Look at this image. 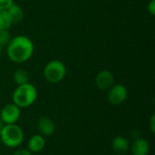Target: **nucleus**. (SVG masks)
<instances>
[{
	"label": "nucleus",
	"instance_id": "f257e3e1",
	"mask_svg": "<svg viewBox=\"0 0 155 155\" xmlns=\"http://www.w3.org/2000/svg\"><path fill=\"white\" fill-rule=\"evenodd\" d=\"M35 51L33 41L25 35H16L12 37L6 45V54L8 59L15 64H23L30 60Z\"/></svg>",
	"mask_w": 155,
	"mask_h": 155
},
{
	"label": "nucleus",
	"instance_id": "f03ea898",
	"mask_svg": "<svg viewBox=\"0 0 155 155\" xmlns=\"http://www.w3.org/2000/svg\"><path fill=\"white\" fill-rule=\"evenodd\" d=\"M37 90L35 86L29 82L21 85H17L15 89L12 99L13 103L19 108H27L34 104L37 99Z\"/></svg>",
	"mask_w": 155,
	"mask_h": 155
},
{
	"label": "nucleus",
	"instance_id": "7ed1b4c3",
	"mask_svg": "<svg viewBox=\"0 0 155 155\" xmlns=\"http://www.w3.org/2000/svg\"><path fill=\"white\" fill-rule=\"evenodd\" d=\"M24 140V132L16 124H5L0 133V141L9 148L19 146Z\"/></svg>",
	"mask_w": 155,
	"mask_h": 155
},
{
	"label": "nucleus",
	"instance_id": "20e7f679",
	"mask_svg": "<svg viewBox=\"0 0 155 155\" xmlns=\"http://www.w3.org/2000/svg\"><path fill=\"white\" fill-rule=\"evenodd\" d=\"M43 74L48 83L58 84L65 77L66 67L60 60H52L45 65Z\"/></svg>",
	"mask_w": 155,
	"mask_h": 155
},
{
	"label": "nucleus",
	"instance_id": "39448f33",
	"mask_svg": "<svg viewBox=\"0 0 155 155\" xmlns=\"http://www.w3.org/2000/svg\"><path fill=\"white\" fill-rule=\"evenodd\" d=\"M127 96H128L127 88L122 84H114L108 90L107 99L110 104L116 106L124 103L125 100L127 99Z\"/></svg>",
	"mask_w": 155,
	"mask_h": 155
},
{
	"label": "nucleus",
	"instance_id": "423d86ee",
	"mask_svg": "<svg viewBox=\"0 0 155 155\" xmlns=\"http://www.w3.org/2000/svg\"><path fill=\"white\" fill-rule=\"evenodd\" d=\"M21 108L14 103L5 104L0 112V119L5 124H14L21 116Z\"/></svg>",
	"mask_w": 155,
	"mask_h": 155
},
{
	"label": "nucleus",
	"instance_id": "0eeeda50",
	"mask_svg": "<svg viewBox=\"0 0 155 155\" xmlns=\"http://www.w3.org/2000/svg\"><path fill=\"white\" fill-rule=\"evenodd\" d=\"M114 83V77L111 71L102 70L100 71L95 77V85L98 89L102 91L109 90Z\"/></svg>",
	"mask_w": 155,
	"mask_h": 155
},
{
	"label": "nucleus",
	"instance_id": "6e6552de",
	"mask_svg": "<svg viewBox=\"0 0 155 155\" xmlns=\"http://www.w3.org/2000/svg\"><path fill=\"white\" fill-rule=\"evenodd\" d=\"M38 130L41 134V135H43L44 137H48L51 136L55 130V125L54 123L53 122V120L47 116H42L39 120H38Z\"/></svg>",
	"mask_w": 155,
	"mask_h": 155
},
{
	"label": "nucleus",
	"instance_id": "1a4fd4ad",
	"mask_svg": "<svg viewBox=\"0 0 155 155\" xmlns=\"http://www.w3.org/2000/svg\"><path fill=\"white\" fill-rule=\"evenodd\" d=\"M131 151L133 155H148L150 152V144L144 138H137L134 140Z\"/></svg>",
	"mask_w": 155,
	"mask_h": 155
},
{
	"label": "nucleus",
	"instance_id": "9d476101",
	"mask_svg": "<svg viewBox=\"0 0 155 155\" xmlns=\"http://www.w3.org/2000/svg\"><path fill=\"white\" fill-rule=\"evenodd\" d=\"M45 146V139L41 134H35L32 136L27 143L28 150L31 153H39L44 150Z\"/></svg>",
	"mask_w": 155,
	"mask_h": 155
},
{
	"label": "nucleus",
	"instance_id": "9b49d317",
	"mask_svg": "<svg viewBox=\"0 0 155 155\" xmlns=\"http://www.w3.org/2000/svg\"><path fill=\"white\" fill-rule=\"evenodd\" d=\"M112 148L113 150L119 153V154H124L127 153L130 149V144L128 140L121 135H118L114 137L112 141Z\"/></svg>",
	"mask_w": 155,
	"mask_h": 155
},
{
	"label": "nucleus",
	"instance_id": "f8f14e48",
	"mask_svg": "<svg viewBox=\"0 0 155 155\" xmlns=\"http://www.w3.org/2000/svg\"><path fill=\"white\" fill-rule=\"evenodd\" d=\"M6 13L11 20L12 25H16L19 24L23 18H24V11L21 8L20 5H15V3L13 5H11L6 10Z\"/></svg>",
	"mask_w": 155,
	"mask_h": 155
},
{
	"label": "nucleus",
	"instance_id": "ddd939ff",
	"mask_svg": "<svg viewBox=\"0 0 155 155\" xmlns=\"http://www.w3.org/2000/svg\"><path fill=\"white\" fill-rule=\"evenodd\" d=\"M13 79L16 85H21L29 82V74L25 69H17L14 73Z\"/></svg>",
	"mask_w": 155,
	"mask_h": 155
},
{
	"label": "nucleus",
	"instance_id": "4468645a",
	"mask_svg": "<svg viewBox=\"0 0 155 155\" xmlns=\"http://www.w3.org/2000/svg\"><path fill=\"white\" fill-rule=\"evenodd\" d=\"M11 20L5 10H0V30H8L12 26Z\"/></svg>",
	"mask_w": 155,
	"mask_h": 155
},
{
	"label": "nucleus",
	"instance_id": "2eb2a0df",
	"mask_svg": "<svg viewBox=\"0 0 155 155\" xmlns=\"http://www.w3.org/2000/svg\"><path fill=\"white\" fill-rule=\"evenodd\" d=\"M11 35L8 30H0V45L6 46L11 40Z\"/></svg>",
	"mask_w": 155,
	"mask_h": 155
},
{
	"label": "nucleus",
	"instance_id": "dca6fc26",
	"mask_svg": "<svg viewBox=\"0 0 155 155\" xmlns=\"http://www.w3.org/2000/svg\"><path fill=\"white\" fill-rule=\"evenodd\" d=\"M13 4L14 0H0V10H6Z\"/></svg>",
	"mask_w": 155,
	"mask_h": 155
},
{
	"label": "nucleus",
	"instance_id": "f3484780",
	"mask_svg": "<svg viewBox=\"0 0 155 155\" xmlns=\"http://www.w3.org/2000/svg\"><path fill=\"white\" fill-rule=\"evenodd\" d=\"M147 10L149 12V14L151 15H155V0H151L148 5H147Z\"/></svg>",
	"mask_w": 155,
	"mask_h": 155
},
{
	"label": "nucleus",
	"instance_id": "a211bd4d",
	"mask_svg": "<svg viewBox=\"0 0 155 155\" xmlns=\"http://www.w3.org/2000/svg\"><path fill=\"white\" fill-rule=\"evenodd\" d=\"M13 155H32V153L29 150H25V149H20L17 150L14 153Z\"/></svg>",
	"mask_w": 155,
	"mask_h": 155
},
{
	"label": "nucleus",
	"instance_id": "6ab92c4d",
	"mask_svg": "<svg viewBox=\"0 0 155 155\" xmlns=\"http://www.w3.org/2000/svg\"><path fill=\"white\" fill-rule=\"evenodd\" d=\"M149 126H150V130L152 132V134L155 133V115L153 114L151 119H150V123H149Z\"/></svg>",
	"mask_w": 155,
	"mask_h": 155
},
{
	"label": "nucleus",
	"instance_id": "aec40b11",
	"mask_svg": "<svg viewBox=\"0 0 155 155\" xmlns=\"http://www.w3.org/2000/svg\"><path fill=\"white\" fill-rule=\"evenodd\" d=\"M4 126H5V124H4V123L2 122V120L0 119V133H1V131L3 130Z\"/></svg>",
	"mask_w": 155,
	"mask_h": 155
},
{
	"label": "nucleus",
	"instance_id": "412c9836",
	"mask_svg": "<svg viewBox=\"0 0 155 155\" xmlns=\"http://www.w3.org/2000/svg\"><path fill=\"white\" fill-rule=\"evenodd\" d=\"M2 49H3V46L0 45V54H1V52H2Z\"/></svg>",
	"mask_w": 155,
	"mask_h": 155
}]
</instances>
